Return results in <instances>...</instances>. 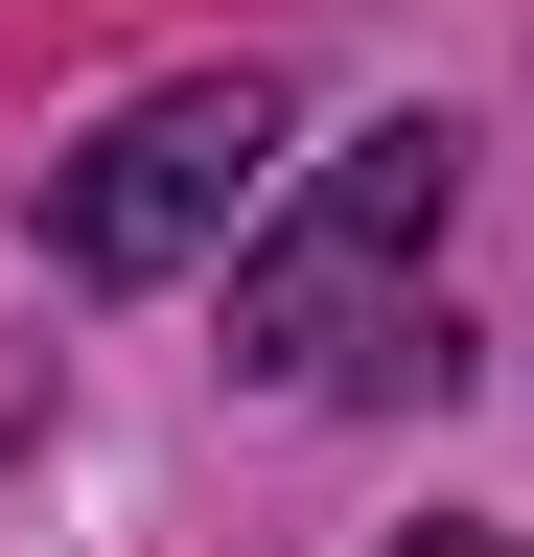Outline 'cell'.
I'll return each instance as SVG.
<instances>
[{"label":"cell","instance_id":"3957f363","mask_svg":"<svg viewBox=\"0 0 534 557\" xmlns=\"http://www.w3.org/2000/svg\"><path fill=\"white\" fill-rule=\"evenodd\" d=\"M419 557H511V534H419Z\"/></svg>","mask_w":534,"mask_h":557},{"label":"cell","instance_id":"7a4b0ae2","mask_svg":"<svg viewBox=\"0 0 534 557\" xmlns=\"http://www.w3.org/2000/svg\"><path fill=\"white\" fill-rule=\"evenodd\" d=\"M256 163H280V94H256V70H186V94L94 116L71 163H47V256L71 278H186V256H233Z\"/></svg>","mask_w":534,"mask_h":557},{"label":"cell","instance_id":"6da1fadb","mask_svg":"<svg viewBox=\"0 0 534 557\" xmlns=\"http://www.w3.org/2000/svg\"><path fill=\"white\" fill-rule=\"evenodd\" d=\"M442 209H464V139H442V116H372L349 163L233 256V372H280V395H395V372H442V325H419Z\"/></svg>","mask_w":534,"mask_h":557}]
</instances>
